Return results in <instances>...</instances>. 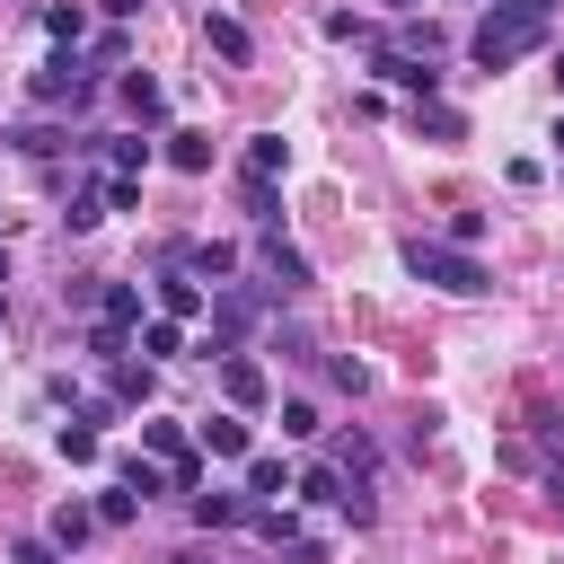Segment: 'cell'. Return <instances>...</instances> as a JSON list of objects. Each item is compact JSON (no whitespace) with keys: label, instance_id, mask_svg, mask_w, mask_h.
<instances>
[{"label":"cell","instance_id":"1","mask_svg":"<svg viewBox=\"0 0 564 564\" xmlns=\"http://www.w3.org/2000/svg\"><path fill=\"white\" fill-rule=\"evenodd\" d=\"M546 26H555L546 0H494V9L476 18V35H467V62H476V70H511V62H529V53L546 44Z\"/></svg>","mask_w":564,"mask_h":564},{"label":"cell","instance_id":"2","mask_svg":"<svg viewBox=\"0 0 564 564\" xmlns=\"http://www.w3.org/2000/svg\"><path fill=\"white\" fill-rule=\"evenodd\" d=\"M397 256H405L414 282H432V291H449V300H485V291H494V273L476 264V247H449V238H423V229H414Z\"/></svg>","mask_w":564,"mask_h":564},{"label":"cell","instance_id":"3","mask_svg":"<svg viewBox=\"0 0 564 564\" xmlns=\"http://www.w3.org/2000/svg\"><path fill=\"white\" fill-rule=\"evenodd\" d=\"M247 529H256L273 555H291V564H326V546H317V538L291 520V502H256V520H247Z\"/></svg>","mask_w":564,"mask_h":564},{"label":"cell","instance_id":"4","mask_svg":"<svg viewBox=\"0 0 564 564\" xmlns=\"http://www.w3.org/2000/svg\"><path fill=\"white\" fill-rule=\"evenodd\" d=\"M370 70H379L388 88H405L414 106H432V97H441V62H414V53H397V44H379V53H370Z\"/></svg>","mask_w":564,"mask_h":564},{"label":"cell","instance_id":"5","mask_svg":"<svg viewBox=\"0 0 564 564\" xmlns=\"http://www.w3.org/2000/svg\"><path fill=\"white\" fill-rule=\"evenodd\" d=\"M256 317H264V300L238 291V282H220V291H212V344H203V352H229V335H247Z\"/></svg>","mask_w":564,"mask_h":564},{"label":"cell","instance_id":"6","mask_svg":"<svg viewBox=\"0 0 564 564\" xmlns=\"http://www.w3.org/2000/svg\"><path fill=\"white\" fill-rule=\"evenodd\" d=\"M35 106H88V62L79 53H53L35 70Z\"/></svg>","mask_w":564,"mask_h":564},{"label":"cell","instance_id":"7","mask_svg":"<svg viewBox=\"0 0 564 564\" xmlns=\"http://www.w3.org/2000/svg\"><path fill=\"white\" fill-rule=\"evenodd\" d=\"M159 264H185L194 282H212V291H220V282L238 273V247H229V238H194V247H167Z\"/></svg>","mask_w":564,"mask_h":564},{"label":"cell","instance_id":"8","mask_svg":"<svg viewBox=\"0 0 564 564\" xmlns=\"http://www.w3.org/2000/svg\"><path fill=\"white\" fill-rule=\"evenodd\" d=\"M150 300H159V317H176V326L212 308V300H203V282H194L185 264H159V282H150Z\"/></svg>","mask_w":564,"mask_h":564},{"label":"cell","instance_id":"9","mask_svg":"<svg viewBox=\"0 0 564 564\" xmlns=\"http://www.w3.org/2000/svg\"><path fill=\"white\" fill-rule=\"evenodd\" d=\"M220 397H229L238 414H256V405H264V361H247V352H220Z\"/></svg>","mask_w":564,"mask_h":564},{"label":"cell","instance_id":"10","mask_svg":"<svg viewBox=\"0 0 564 564\" xmlns=\"http://www.w3.org/2000/svg\"><path fill=\"white\" fill-rule=\"evenodd\" d=\"M185 511H194V529H238V520H256V494H185Z\"/></svg>","mask_w":564,"mask_h":564},{"label":"cell","instance_id":"11","mask_svg":"<svg viewBox=\"0 0 564 564\" xmlns=\"http://www.w3.org/2000/svg\"><path fill=\"white\" fill-rule=\"evenodd\" d=\"M264 273H273V291H308L317 273H308V256L282 238V229H264Z\"/></svg>","mask_w":564,"mask_h":564},{"label":"cell","instance_id":"12","mask_svg":"<svg viewBox=\"0 0 564 564\" xmlns=\"http://www.w3.org/2000/svg\"><path fill=\"white\" fill-rule=\"evenodd\" d=\"M141 449H150L159 467H176V458H194V441H185V423H167V414H150V423H141Z\"/></svg>","mask_w":564,"mask_h":564},{"label":"cell","instance_id":"13","mask_svg":"<svg viewBox=\"0 0 564 564\" xmlns=\"http://www.w3.org/2000/svg\"><path fill=\"white\" fill-rule=\"evenodd\" d=\"M335 467H344V485H370V476H379V441H370V432H344V441H335Z\"/></svg>","mask_w":564,"mask_h":564},{"label":"cell","instance_id":"14","mask_svg":"<svg viewBox=\"0 0 564 564\" xmlns=\"http://www.w3.org/2000/svg\"><path fill=\"white\" fill-rule=\"evenodd\" d=\"M247 494H256V502H282V494H291V467H282L273 449H247Z\"/></svg>","mask_w":564,"mask_h":564},{"label":"cell","instance_id":"15","mask_svg":"<svg viewBox=\"0 0 564 564\" xmlns=\"http://www.w3.org/2000/svg\"><path fill=\"white\" fill-rule=\"evenodd\" d=\"M291 502H344V467H335V458L300 467V476H291Z\"/></svg>","mask_w":564,"mask_h":564},{"label":"cell","instance_id":"16","mask_svg":"<svg viewBox=\"0 0 564 564\" xmlns=\"http://www.w3.org/2000/svg\"><path fill=\"white\" fill-rule=\"evenodd\" d=\"M203 44H212V53H220V62H247V53H256V35H247V26H238V18H220V9H212V18H203Z\"/></svg>","mask_w":564,"mask_h":564},{"label":"cell","instance_id":"17","mask_svg":"<svg viewBox=\"0 0 564 564\" xmlns=\"http://www.w3.org/2000/svg\"><path fill=\"white\" fill-rule=\"evenodd\" d=\"M97 317L132 335V326H141V282H106V291H97Z\"/></svg>","mask_w":564,"mask_h":564},{"label":"cell","instance_id":"18","mask_svg":"<svg viewBox=\"0 0 564 564\" xmlns=\"http://www.w3.org/2000/svg\"><path fill=\"white\" fill-rule=\"evenodd\" d=\"M203 458H247V423L238 414H203Z\"/></svg>","mask_w":564,"mask_h":564},{"label":"cell","instance_id":"19","mask_svg":"<svg viewBox=\"0 0 564 564\" xmlns=\"http://www.w3.org/2000/svg\"><path fill=\"white\" fill-rule=\"evenodd\" d=\"M115 485H132L141 502H150V494H176V485H167V467H159V458H141V449H132V458H115Z\"/></svg>","mask_w":564,"mask_h":564},{"label":"cell","instance_id":"20","mask_svg":"<svg viewBox=\"0 0 564 564\" xmlns=\"http://www.w3.org/2000/svg\"><path fill=\"white\" fill-rule=\"evenodd\" d=\"M282 167H291V141H282V132H256V141H247V176H264V185H273Z\"/></svg>","mask_w":564,"mask_h":564},{"label":"cell","instance_id":"21","mask_svg":"<svg viewBox=\"0 0 564 564\" xmlns=\"http://www.w3.org/2000/svg\"><path fill=\"white\" fill-rule=\"evenodd\" d=\"M79 352H88V361H97V370H115V361H123V352H132V335H123V326H106V317H97V326H88V335H79Z\"/></svg>","mask_w":564,"mask_h":564},{"label":"cell","instance_id":"22","mask_svg":"<svg viewBox=\"0 0 564 564\" xmlns=\"http://www.w3.org/2000/svg\"><path fill=\"white\" fill-rule=\"evenodd\" d=\"M88 529H97V511H88V502H62V511H53V529H44V538H53V546H62V555H79V538H88Z\"/></svg>","mask_w":564,"mask_h":564},{"label":"cell","instance_id":"23","mask_svg":"<svg viewBox=\"0 0 564 564\" xmlns=\"http://www.w3.org/2000/svg\"><path fill=\"white\" fill-rule=\"evenodd\" d=\"M9 141H18L26 159H62V150H70V132H62V123H18Z\"/></svg>","mask_w":564,"mask_h":564},{"label":"cell","instance_id":"24","mask_svg":"<svg viewBox=\"0 0 564 564\" xmlns=\"http://www.w3.org/2000/svg\"><path fill=\"white\" fill-rule=\"evenodd\" d=\"M238 203H247V220H256V229H282V194H273L264 176H247V185H238Z\"/></svg>","mask_w":564,"mask_h":564},{"label":"cell","instance_id":"25","mask_svg":"<svg viewBox=\"0 0 564 564\" xmlns=\"http://www.w3.org/2000/svg\"><path fill=\"white\" fill-rule=\"evenodd\" d=\"M141 352H150V361H176V352H185V326H176V317H141Z\"/></svg>","mask_w":564,"mask_h":564},{"label":"cell","instance_id":"26","mask_svg":"<svg viewBox=\"0 0 564 564\" xmlns=\"http://www.w3.org/2000/svg\"><path fill=\"white\" fill-rule=\"evenodd\" d=\"M106 388H115V405H150V361H115Z\"/></svg>","mask_w":564,"mask_h":564},{"label":"cell","instance_id":"27","mask_svg":"<svg viewBox=\"0 0 564 564\" xmlns=\"http://www.w3.org/2000/svg\"><path fill=\"white\" fill-rule=\"evenodd\" d=\"M53 449H62L70 467H97V449H106V441H97V423H62V432H53Z\"/></svg>","mask_w":564,"mask_h":564},{"label":"cell","instance_id":"28","mask_svg":"<svg viewBox=\"0 0 564 564\" xmlns=\"http://www.w3.org/2000/svg\"><path fill=\"white\" fill-rule=\"evenodd\" d=\"M44 35L62 44V53H79V35H88V9L70 0V9H44Z\"/></svg>","mask_w":564,"mask_h":564},{"label":"cell","instance_id":"29","mask_svg":"<svg viewBox=\"0 0 564 564\" xmlns=\"http://www.w3.org/2000/svg\"><path fill=\"white\" fill-rule=\"evenodd\" d=\"M397 53H414V62H441V26H432V18H405V26H397Z\"/></svg>","mask_w":564,"mask_h":564},{"label":"cell","instance_id":"30","mask_svg":"<svg viewBox=\"0 0 564 564\" xmlns=\"http://www.w3.org/2000/svg\"><path fill=\"white\" fill-rule=\"evenodd\" d=\"M123 106H132L141 123H159V115H167V97H159V79H150V70H132V79H123Z\"/></svg>","mask_w":564,"mask_h":564},{"label":"cell","instance_id":"31","mask_svg":"<svg viewBox=\"0 0 564 564\" xmlns=\"http://www.w3.org/2000/svg\"><path fill=\"white\" fill-rule=\"evenodd\" d=\"M167 159H176L185 176H203V167H212V132H167Z\"/></svg>","mask_w":564,"mask_h":564},{"label":"cell","instance_id":"32","mask_svg":"<svg viewBox=\"0 0 564 564\" xmlns=\"http://www.w3.org/2000/svg\"><path fill=\"white\" fill-rule=\"evenodd\" d=\"M97 220H106V194H70V203H62V229H70V238H88Z\"/></svg>","mask_w":564,"mask_h":564},{"label":"cell","instance_id":"33","mask_svg":"<svg viewBox=\"0 0 564 564\" xmlns=\"http://www.w3.org/2000/svg\"><path fill=\"white\" fill-rule=\"evenodd\" d=\"M414 132H432V141H458V132H467V123H458V115H449V106H441V97H432V106H414Z\"/></svg>","mask_w":564,"mask_h":564},{"label":"cell","instance_id":"34","mask_svg":"<svg viewBox=\"0 0 564 564\" xmlns=\"http://www.w3.org/2000/svg\"><path fill=\"white\" fill-rule=\"evenodd\" d=\"M282 432H291V441H317L326 423H317V405H308V397H282Z\"/></svg>","mask_w":564,"mask_h":564},{"label":"cell","instance_id":"35","mask_svg":"<svg viewBox=\"0 0 564 564\" xmlns=\"http://www.w3.org/2000/svg\"><path fill=\"white\" fill-rule=\"evenodd\" d=\"M97 520H106V529H123V520H141V494H132V485H115V494H97Z\"/></svg>","mask_w":564,"mask_h":564},{"label":"cell","instance_id":"36","mask_svg":"<svg viewBox=\"0 0 564 564\" xmlns=\"http://www.w3.org/2000/svg\"><path fill=\"white\" fill-rule=\"evenodd\" d=\"M326 370H335V388H344V397H370V361H352V352H335Z\"/></svg>","mask_w":564,"mask_h":564},{"label":"cell","instance_id":"37","mask_svg":"<svg viewBox=\"0 0 564 564\" xmlns=\"http://www.w3.org/2000/svg\"><path fill=\"white\" fill-rule=\"evenodd\" d=\"M97 194H106V212H141V176H106Z\"/></svg>","mask_w":564,"mask_h":564},{"label":"cell","instance_id":"38","mask_svg":"<svg viewBox=\"0 0 564 564\" xmlns=\"http://www.w3.org/2000/svg\"><path fill=\"white\" fill-rule=\"evenodd\" d=\"M335 511H344L352 529H370V520H379V502H370V485H344V502H335Z\"/></svg>","mask_w":564,"mask_h":564},{"label":"cell","instance_id":"39","mask_svg":"<svg viewBox=\"0 0 564 564\" xmlns=\"http://www.w3.org/2000/svg\"><path fill=\"white\" fill-rule=\"evenodd\" d=\"M141 167H150V141H141V132H132V141H115V176H141Z\"/></svg>","mask_w":564,"mask_h":564},{"label":"cell","instance_id":"40","mask_svg":"<svg viewBox=\"0 0 564 564\" xmlns=\"http://www.w3.org/2000/svg\"><path fill=\"white\" fill-rule=\"evenodd\" d=\"M9 564H62V546H53V538H18V546H9Z\"/></svg>","mask_w":564,"mask_h":564},{"label":"cell","instance_id":"41","mask_svg":"<svg viewBox=\"0 0 564 564\" xmlns=\"http://www.w3.org/2000/svg\"><path fill=\"white\" fill-rule=\"evenodd\" d=\"M273 352H282V361H308V352H317V344H308V335H300V326H273Z\"/></svg>","mask_w":564,"mask_h":564},{"label":"cell","instance_id":"42","mask_svg":"<svg viewBox=\"0 0 564 564\" xmlns=\"http://www.w3.org/2000/svg\"><path fill=\"white\" fill-rule=\"evenodd\" d=\"M97 9H106L115 26H123V18H141V0H97Z\"/></svg>","mask_w":564,"mask_h":564},{"label":"cell","instance_id":"43","mask_svg":"<svg viewBox=\"0 0 564 564\" xmlns=\"http://www.w3.org/2000/svg\"><path fill=\"white\" fill-rule=\"evenodd\" d=\"M546 141H555V159H564V115H555V132H546Z\"/></svg>","mask_w":564,"mask_h":564},{"label":"cell","instance_id":"44","mask_svg":"<svg viewBox=\"0 0 564 564\" xmlns=\"http://www.w3.org/2000/svg\"><path fill=\"white\" fill-rule=\"evenodd\" d=\"M555 88H564V53H555Z\"/></svg>","mask_w":564,"mask_h":564},{"label":"cell","instance_id":"45","mask_svg":"<svg viewBox=\"0 0 564 564\" xmlns=\"http://www.w3.org/2000/svg\"><path fill=\"white\" fill-rule=\"evenodd\" d=\"M167 564H203V555H167Z\"/></svg>","mask_w":564,"mask_h":564},{"label":"cell","instance_id":"46","mask_svg":"<svg viewBox=\"0 0 564 564\" xmlns=\"http://www.w3.org/2000/svg\"><path fill=\"white\" fill-rule=\"evenodd\" d=\"M0 282H9V256H0Z\"/></svg>","mask_w":564,"mask_h":564},{"label":"cell","instance_id":"47","mask_svg":"<svg viewBox=\"0 0 564 564\" xmlns=\"http://www.w3.org/2000/svg\"><path fill=\"white\" fill-rule=\"evenodd\" d=\"M388 9H414V0H388Z\"/></svg>","mask_w":564,"mask_h":564},{"label":"cell","instance_id":"48","mask_svg":"<svg viewBox=\"0 0 564 564\" xmlns=\"http://www.w3.org/2000/svg\"><path fill=\"white\" fill-rule=\"evenodd\" d=\"M546 9H564V0H546Z\"/></svg>","mask_w":564,"mask_h":564},{"label":"cell","instance_id":"49","mask_svg":"<svg viewBox=\"0 0 564 564\" xmlns=\"http://www.w3.org/2000/svg\"><path fill=\"white\" fill-rule=\"evenodd\" d=\"M0 317H9V300H0Z\"/></svg>","mask_w":564,"mask_h":564}]
</instances>
